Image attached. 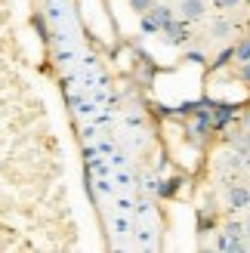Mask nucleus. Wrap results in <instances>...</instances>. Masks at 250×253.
<instances>
[{
  "mask_svg": "<svg viewBox=\"0 0 250 253\" xmlns=\"http://www.w3.org/2000/svg\"><path fill=\"white\" fill-rule=\"evenodd\" d=\"M226 232H229L232 238H247V235H244V225H241V222H226Z\"/></svg>",
  "mask_w": 250,
  "mask_h": 253,
  "instance_id": "nucleus-8",
  "label": "nucleus"
},
{
  "mask_svg": "<svg viewBox=\"0 0 250 253\" xmlns=\"http://www.w3.org/2000/svg\"><path fill=\"white\" fill-rule=\"evenodd\" d=\"M164 41H167V43H182V41H185V25L170 22L167 28H164Z\"/></svg>",
  "mask_w": 250,
  "mask_h": 253,
  "instance_id": "nucleus-4",
  "label": "nucleus"
},
{
  "mask_svg": "<svg viewBox=\"0 0 250 253\" xmlns=\"http://www.w3.org/2000/svg\"><path fill=\"white\" fill-rule=\"evenodd\" d=\"M235 59H238V62H250V37H244V41L235 46Z\"/></svg>",
  "mask_w": 250,
  "mask_h": 253,
  "instance_id": "nucleus-6",
  "label": "nucleus"
},
{
  "mask_svg": "<svg viewBox=\"0 0 250 253\" xmlns=\"http://www.w3.org/2000/svg\"><path fill=\"white\" fill-rule=\"evenodd\" d=\"M238 78L244 84H250V62H241V71H238Z\"/></svg>",
  "mask_w": 250,
  "mask_h": 253,
  "instance_id": "nucleus-9",
  "label": "nucleus"
},
{
  "mask_svg": "<svg viewBox=\"0 0 250 253\" xmlns=\"http://www.w3.org/2000/svg\"><path fill=\"white\" fill-rule=\"evenodd\" d=\"M250 204V192L244 185H232L229 188V207H235V210H241V207H247Z\"/></svg>",
  "mask_w": 250,
  "mask_h": 253,
  "instance_id": "nucleus-3",
  "label": "nucleus"
},
{
  "mask_svg": "<svg viewBox=\"0 0 250 253\" xmlns=\"http://www.w3.org/2000/svg\"><path fill=\"white\" fill-rule=\"evenodd\" d=\"M244 235H247V238H250V216H247V219H244Z\"/></svg>",
  "mask_w": 250,
  "mask_h": 253,
  "instance_id": "nucleus-11",
  "label": "nucleus"
},
{
  "mask_svg": "<svg viewBox=\"0 0 250 253\" xmlns=\"http://www.w3.org/2000/svg\"><path fill=\"white\" fill-rule=\"evenodd\" d=\"M229 31H232L229 19H213V25H210V34H213V37H226Z\"/></svg>",
  "mask_w": 250,
  "mask_h": 253,
  "instance_id": "nucleus-5",
  "label": "nucleus"
},
{
  "mask_svg": "<svg viewBox=\"0 0 250 253\" xmlns=\"http://www.w3.org/2000/svg\"><path fill=\"white\" fill-rule=\"evenodd\" d=\"M176 16L182 22H198L207 16V0H179L176 3Z\"/></svg>",
  "mask_w": 250,
  "mask_h": 253,
  "instance_id": "nucleus-2",
  "label": "nucleus"
},
{
  "mask_svg": "<svg viewBox=\"0 0 250 253\" xmlns=\"http://www.w3.org/2000/svg\"><path fill=\"white\" fill-rule=\"evenodd\" d=\"M213 3H216L219 9H232V6H238L241 0H213Z\"/></svg>",
  "mask_w": 250,
  "mask_h": 253,
  "instance_id": "nucleus-10",
  "label": "nucleus"
},
{
  "mask_svg": "<svg viewBox=\"0 0 250 253\" xmlns=\"http://www.w3.org/2000/svg\"><path fill=\"white\" fill-rule=\"evenodd\" d=\"M152 6H155V0H130V9H133V12H139V16H145V12L152 9Z\"/></svg>",
  "mask_w": 250,
  "mask_h": 253,
  "instance_id": "nucleus-7",
  "label": "nucleus"
},
{
  "mask_svg": "<svg viewBox=\"0 0 250 253\" xmlns=\"http://www.w3.org/2000/svg\"><path fill=\"white\" fill-rule=\"evenodd\" d=\"M173 22V9L170 6H152L145 12V19H142V25H145V31H164L167 25Z\"/></svg>",
  "mask_w": 250,
  "mask_h": 253,
  "instance_id": "nucleus-1",
  "label": "nucleus"
}]
</instances>
